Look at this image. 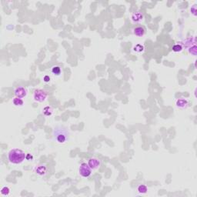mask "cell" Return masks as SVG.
<instances>
[{
    "mask_svg": "<svg viewBox=\"0 0 197 197\" xmlns=\"http://www.w3.org/2000/svg\"><path fill=\"white\" fill-rule=\"evenodd\" d=\"M13 105L16 106V107H22L24 105V101L22 98H18V97H15L13 99Z\"/></svg>",
    "mask_w": 197,
    "mask_h": 197,
    "instance_id": "11",
    "label": "cell"
},
{
    "mask_svg": "<svg viewBox=\"0 0 197 197\" xmlns=\"http://www.w3.org/2000/svg\"><path fill=\"white\" fill-rule=\"evenodd\" d=\"M26 158V154L24 151L20 149H13L9 151L8 154V159L11 164L18 165L25 160Z\"/></svg>",
    "mask_w": 197,
    "mask_h": 197,
    "instance_id": "2",
    "label": "cell"
},
{
    "mask_svg": "<svg viewBox=\"0 0 197 197\" xmlns=\"http://www.w3.org/2000/svg\"><path fill=\"white\" fill-rule=\"evenodd\" d=\"M176 106H177L178 108H180V109H185V108H187V106H188L189 103L186 98H180L176 100Z\"/></svg>",
    "mask_w": 197,
    "mask_h": 197,
    "instance_id": "9",
    "label": "cell"
},
{
    "mask_svg": "<svg viewBox=\"0 0 197 197\" xmlns=\"http://www.w3.org/2000/svg\"><path fill=\"white\" fill-rule=\"evenodd\" d=\"M14 94H15V97L22 98H25L28 95V91L26 88H24L23 86H19L14 91Z\"/></svg>",
    "mask_w": 197,
    "mask_h": 197,
    "instance_id": "5",
    "label": "cell"
},
{
    "mask_svg": "<svg viewBox=\"0 0 197 197\" xmlns=\"http://www.w3.org/2000/svg\"><path fill=\"white\" fill-rule=\"evenodd\" d=\"M143 49H144L143 46L142 45H139V44L136 45L135 47L133 48V50L135 52H141L143 51Z\"/></svg>",
    "mask_w": 197,
    "mask_h": 197,
    "instance_id": "17",
    "label": "cell"
},
{
    "mask_svg": "<svg viewBox=\"0 0 197 197\" xmlns=\"http://www.w3.org/2000/svg\"><path fill=\"white\" fill-rule=\"evenodd\" d=\"M52 139L58 144H65L69 140V132L63 126H57L52 132Z\"/></svg>",
    "mask_w": 197,
    "mask_h": 197,
    "instance_id": "1",
    "label": "cell"
},
{
    "mask_svg": "<svg viewBox=\"0 0 197 197\" xmlns=\"http://www.w3.org/2000/svg\"><path fill=\"white\" fill-rule=\"evenodd\" d=\"M43 80H44L45 82H49L50 81V77H49V75H45L44 78H43Z\"/></svg>",
    "mask_w": 197,
    "mask_h": 197,
    "instance_id": "19",
    "label": "cell"
},
{
    "mask_svg": "<svg viewBox=\"0 0 197 197\" xmlns=\"http://www.w3.org/2000/svg\"><path fill=\"white\" fill-rule=\"evenodd\" d=\"M92 169L89 167L88 163H82L81 165L79 166V174L82 177L88 178L89 176H91L92 174Z\"/></svg>",
    "mask_w": 197,
    "mask_h": 197,
    "instance_id": "4",
    "label": "cell"
},
{
    "mask_svg": "<svg viewBox=\"0 0 197 197\" xmlns=\"http://www.w3.org/2000/svg\"><path fill=\"white\" fill-rule=\"evenodd\" d=\"M173 51L174 52H180L182 51V46L180 44H176L173 47Z\"/></svg>",
    "mask_w": 197,
    "mask_h": 197,
    "instance_id": "16",
    "label": "cell"
},
{
    "mask_svg": "<svg viewBox=\"0 0 197 197\" xmlns=\"http://www.w3.org/2000/svg\"><path fill=\"white\" fill-rule=\"evenodd\" d=\"M43 113L45 116H50L53 113V109L52 106H45L43 109Z\"/></svg>",
    "mask_w": 197,
    "mask_h": 197,
    "instance_id": "12",
    "label": "cell"
},
{
    "mask_svg": "<svg viewBox=\"0 0 197 197\" xmlns=\"http://www.w3.org/2000/svg\"><path fill=\"white\" fill-rule=\"evenodd\" d=\"M138 193H140V194H146L148 191V188L145 185H139L137 188Z\"/></svg>",
    "mask_w": 197,
    "mask_h": 197,
    "instance_id": "14",
    "label": "cell"
},
{
    "mask_svg": "<svg viewBox=\"0 0 197 197\" xmlns=\"http://www.w3.org/2000/svg\"><path fill=\"white\" fill-rule=\"evenodd\" d=\"M48 171L47 166L45 165V164H40V165H38L37 166H36V168L34 169V172L37 175L39 176H45L46 173Z\"/></svg>",
    "mask_w": 197,
    "mask_h": 197,
    "instance_id": "7",
    "label": "cell"
},
{
    "mask_svg": "<svg viewBox=\"0 0 197 197\" xmlns=\"http://www.w3.org/2000/svg\"><path fill=\"white\" fill-rule=\"evenodd\" d=\"M51 71L52 73L54 75H56V76H59V75H61V73H62V69H61V67L58 66H54L53 67H52Z\"/></svg>",
    "mask_w": 197,
    "mask_h": 197,
    "instance_id": "13",
    "label": "cell"
},
{
    "mask_svg": "<svg viewBox=\"0 0 197 197\" xmlns=\"http://www.w3.org/2000/svg\"><path fill=\"white\" fill-rule=\"evenodd\" d=\"M48 97L47 92H45V90L40 89H36L33 92V99L35 102L37 103H43L46 100V98Z\"/></svg>",
    "mask_w": 197,
    "mask_h": 197,
    "instance_id": "3",
    "label": "cell"
},
{
    "mask_svg": "<svg viewBox=\"0 0 197 197\" xmlns=\"http://www.w3.org/2000/svg\"><path fill=\"white\" fill-rule=\"evenodd\" d=\"M191 14H193V16H196V5H194L190 9Z\"/></svg>",
    "mask_w": 197,
    "mask_h": 197,
    "instance_id": "18",
    "label": "cell"
},
{
    "mask_svg": "<svg viewBox=\"0 0 197 197\" xmlns=\"http://www.w3.org/2000/svg\"><path fill=\"white\" fill-rule=\"evenodd\" d=\"M88 165L89 166V167L91 168L92 170H96V169L99 168V166H101V163H100V161L98 160V159L91 158L89 159Z\"/></svg>",
    "mask_w": 197,
    "mask_h": 197,
    "instance_id": "8",
    "label": "cell"
},
{
    "mask_svg": "<svg viewBox=\"0 0 197 197\" xmlns=\"http://www.w3.org/2000/svg\"><path fill=\"white\" fill-rule=\"evenodd\" d=\"M144 15L140 12H136L133 13V15L131 16V20L134 23H140L143 21Z\"/></svg>",
    "mask_w": 197,
    "mask_h": 197,
    "instance_id": "6",
    "label": "cell"
},
{
    "mask_svg": "<svg viewBox=\"0 0 197 197\" xmlns=\"http://www.w3.org/2000/svg\"><path fill=\"white\" fill-rule=\"evenodd\" d=\"M146 33L145 29L142 26H137L133 29V34L137 37H143Z\"/></svg>",
    "mask_w": 197,
    "mask_h": 197,
    "instance_id": "10",
    "label": "cell"
},
{
    "mask_svg": "<svg viewBox=\"0 0 197 197\" xmlns=\"http://www.w3.org/2000/svg\"><path fill=\"white\" fill-rule=\"evenodd\" d=\"M10 193V189L8 187H2V189H1V194L2 196H8Z\"/></svg>",
    "mask_w": 197,
    "mask_h": 197,
    "instance_id": "15",
    "label": "cell"
}]
</instances>
